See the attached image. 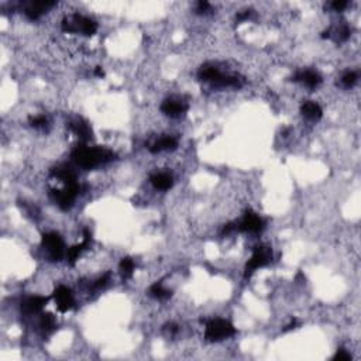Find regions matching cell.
Segmentation results:
<instances>
[{
    "instance_id": "cell-7",
    "label": "cell",
    "mask_w": 361,
    "mask_h": 361,
    "mask_svg": "<svg viewBox=\"0 0 361 361\" xmlns=\"http://www.w3.org/2000/svg\"><path fill=\"white\" fill-rule=\"evenodd\" d=\"M237 229L244 233H258L264 229V220L253 211H247L237 225Z\"/></svg>"
},
{
    "instance_id": "cell-24",
    "label": "cell",
    "mask_w": 361,
    "mask_h": 361,
    "mask_svg": "<svg viewBox=\"0 0 361 361\" xmlns=\"http://www.w3.org/2000/svg\"><path fill=\"white\" fill-rule=\"evenodd\" d=\"M347 6H348V3H347L346 0H334L333 3H330V8L333 9V10H336V12L344 10Z\"/></svg>"
},
{
    "instance_id": "cell-29",
    "label": "cell",
    "mask_w": 361,
    "mask_h": 361,
    "mask_svg": "<svg viewBox=\"0 0 361 361\" xmlns=\"http://www.w3.org/2000/svg\"><path fill=\"white\" fill-rule=\"evenodd\" d=\"M107 281H109V274H105L103 277H100V278L96 281V284H95V286L96 288H103V286L107 284Z\"/></svg>"
},
{
    "instance_id": "cell-30",
    "label": "cell",
    "mask_w": 361,
    "mask_h": 361,
    "mask_svg": "<svg viewBox=\"0 0 361 361\" xmlns=\"http://www.w3.org/2000/svg\"><path fill=\"white\" fill-rule=\"evenodd\" d=\"M250 16H251V12L250 10H246V12H241L239 15L236 16V19H237V22H244V20H248L250 19Z\"/></svg>"
},
{
    "instance_id": "cell-19",
    "label": "cell",
    "mask_w": 361,
    "mask_h": 361,
    "mask_svg": "<svg viewBox=\"0 0 361 361\" xmlns=\"http://www.w3.org/2000/svg\"><path fill=\"white\" fill-rule=\"evenodd\" d=\"M85 247H88V244L82 241L81 244H78V246H74V247L68 248L67 251V258H68V263L69 265H75L76 260L79 258L81 256V253H82V250H85Z\"/></svg>"
},
{
    "instance_id": "cell-31",
    "label": "cell",
    "mask_w": 361,
    "mask_h": 361,
    "mask_svg": "<svg viewBox=\"0 0 361 361\" xmlns=\"http://www.w3.org/2000/svg\"><path fill=\"white\" fill-rule=\"evenodd\" d=\"M95 75L96 76H105V71L102 69V67H98L95 69Z\"/></svg>"
},
{
    "instance_id": "cell-9",
    "label": "cell",
    "mask_w": 361,
    "mask_h": 361,
    "mask_svg": "<svg viewBox=\"0 0 361 361\" xmlns=\"http://www.w3.org/2000/svg\"><path fill=\"white\" fill-rule=\"evenodd\" d=\"M54 301L57 303V308L60 312H68L69 309L74 308L75 305V301H74V296H72V292L71 289L67 288V286L60 285L53 293Z\"/></svg>"
},
{
    "instance_id": "cell-12",
    "label": "cell",
    "mask_w": 361,
    "mask_h": 361,
    "mask_svg": "<svg viewBox=\"0 0 361 361\" xmlns=\"http://www.w3.org/2000/svg\"><path fill=\"white\" fill-rule=\"evenodd\" d=\"M47 302H48V298H45V296H31V298L23 302L22 310L24 313H29V315L38 313V312L43 310V308L47 305Z\"/></svg>"
},
{
    "instance_id": "cell-14",
    "label": "cell",
    "mask_w": 361,
    "mask_h": 361,
    "mask_svg": "<svg viewBox=\"0 0 361 361\" xmlns=\"http://www.w3.org/2000/svg\"><path fill=\"white\" fill-rule=\"evenodd\" d=\"M301 112L303 114L305 119H308L310 121H317L320 117H322V107L317 105L316 102H312V100H308L305 102L301 107Z\"/></svg>"
},
{
    "instance_id": "cell-3",
    "label": "cell",
    "mask_w": 361,
    "mask_h": 361,
    "mask_svg": "<svg viewBox=\"0 0 361 361\" xmlns=\"http://www.w3.org/2000/svg\"><path fill=\"white\" fill-rule=\"evenodd\" d=\"M236 333V327L225 319H215L206 324L205 338L208 341H220L225 338L233 336Z\"/></svg>"
},
{
    "instance_id": "cell-16",
    "label": "cell",
    "mask_w": 361,
    "mask_h": 361,
    "mask_svg": "<svg viewBox=\"0 0 361 361\" xmlns=\"http://www.w3.org/2000/svg\"><path fill=\"white\" fill-rule=\"evenodd\" d=\"M220 75H222L220 71H219L215 65H211V64L203 65V67L199 69V72H198V78H199L201 81H205V82H211V83L215 82Z\"/></svg>"
},
{
    "instance_id": "cell-6",
    "label": "cell",
    "mask_w": 361,
    "mask_h": 361,
    "mask_svg": "<svg viewBox=\"0 0 361 361\" xmlns=\"http://www.w3.org/2000/svg\"><path fill=\"white\" fill-rule=\"evenodd\" d=\"M79 189H81V187L78 185V182L69 184V185H65V188L61 189V191H51V198L61 209H68V208H71V205L76 199V196L79 194Z\"/></svg>"
},
{
    "instance_id": "cell-20",
    "label": "cell",
    "mask_w": 361,
    "mask_h": 361,
    "mask_svg": "<svg viewBox=\"0 0 361 361\" xmlns=\"http://www.w3.org/2000/svg\"><path fill=\"white\" fill-rule=\"evenodd\" d=\"M119 268H120V272L121 275H123V278H130L131 275H133V272H134V261L131 260V258H123L120 261V265H119Z\"/></svg>"
},
{
    "instance_id": "cell-27",
    "label": "cell",
    "mask_w": 361,
    "mask_h": 361,
    "mask_svg": "<svg viewBox=\"0 0 361 361\" xmlns=\"http://www.w3.org/2000/svg\"><path fill=\"white\" fill-rule=\"evenodd\" d=\"M164 330H165V333L168 336H175V334L178 333V326L175 323H168L165 324Z\"/></svg>"
},
{
    "instance_id": "cell-21",
    "label": "cell",
    "mask_w": 361,
    "mask_h": 361,
    "mask_svg": "<svg viewBox=\"0 0 361 361\" xmlns=\"http://www.w3.org/2000/svg\"><path fill=\"white\" fill-rule=\"evenodd\" d=\"M40 324H41V327H43L45 331H51L54 330V327H55V319H54L53 315L47 313V315H43Z\"/></svg>"
},
{
    "instance_id": "cell-18",
    "label": "cell",
    "mask_w": 361,
    "mask_h": 361,
    "mask_svg": "<svg viewBox=\"0 0 361 361\" xmlns=\"http://www.w3.org/2000/svg\"><path fill=\"white\" fill-rule=\"evenodd\" d=\"M150 295L152 298L158 299V301H165V299H168L171 296V291L165 289L159 282H157V284H154L150 288Z\"/></svg>"
},
{
    "instance_id": "cell-4",
    "label": "cell",
    "mask_w": 361,
    "mask_h": 361,
    "mask_svg": "<svg viewBox=\"0 0 361 361\" xmlns=\"http://www.w3.org/2000/svg\"><path fill=\"white\" fill-rule=\"evenodd\" d=\"M43 247L47 250V256L50 257L51 261H60L61 258L65 254V246L64 241L61 239V236L55 232L43 234Z\"/></svg>"
},
{
    "instance_id": "cell-13",
    "label": "cell",
    "mask_w": 361,
    "mask_h": 361,
    "mask_svg": "<svg viewBox=\"0 0 361 361\" xmlns=\"http://www.w3.org/2000/svg\"><path fill=\"white\" fill-rule=\"evenodd\" d=\"M176 145H178L176 138H173L172 135H165V137H161L155 143L151 144L150 147H148V150L152 154H157V152H161V151L173 150Z\"/></svg>"
},
{
    "instance_id": "cell-1",
    "label": "cell",
    "mask_w": 361,
    "mask_h": 361,
    "mask_svg": "<svg viewBox=\"0 0 361 361\" xmlns=\"http://www.w3.org/2000/svg\"><path fill=\"white\" fill-rule=\"evenodd\" d=\"M72 158L79 166L90 169L112 161L114 152L103 147H89L86 144H81L72 151Z\"/></svg>"
},
{
    "instance_id": "cell-23",
    "label": "cell",
    "mask_w": 361,
    "mask_h": 361,
    "mask_svg": "<svg viewBox=\"0 0 361 361\" xmlns=\"http://www.w3.org/2000/svg\"><path fill=\"white\" fill-rule=\"evenodd\" d=\"M355 82H357V74H355V72H347V74L341 76V83H343L346 88L353 86Z\"/></svg>"
},
{
    "instance_id": "cell-22",
    "label": "cell",
    "mask_w": 361,
    "mask_h": 361,
    "mask_svg": "<svg viewBox=\"0 0 361 361\" xmlns=\"http://www.w3.org/2000/svg\"><path fill=\"white\" fill-rule=\"evenodd\" d=\"M29 123H30L31 127L34 128H44L47 126V117L45 116H34V117H30L29 119Z\"/></svg>"
},
{
    "instance_id": "cell-28",
    "label": "cell",
    "mask_w": 361,
    "mask_h": 361,
    "mask_svg": "<svg viewBox=\"0 0 361 361\" xmlns=\"http://www.w3.org/2000/svg\"><path fill=\"white\" fill-rule=\"evenodd\" d=\"M236 229H237V226L234 225V223H227V225H226L225 227H223V230H222V234H223V236H225V234L227 236V234H230L232 232H234Z\"/></svg>"
},
{
    "instance_id": "cell-25",
    "label": "cell",
    "mask_w": 361,
    "mask_h": 361,
    "mask_svg": "<svg viewBox=\"0 0 361 361\" xmlns=\"http://www.w3.org/2000/svg\"><path fill=\"white\" fill-rule=\"evenodd\" d=\"M333 360H338V361L340 360H351V355L347 353L346 350L340 348L337 353H336V355L333 357Z\"/></svg>"
},
{
    "instance_id": "cell-26",
    "label": "cell",
    "mask_w": 361,
    "mask_h": 361,
    "mask_svg": "<svg viewBox=\"0 0 361 361\" xmlns=\"http://www.w3.org/2000/svg\"><path fill=\"white\" fill-rule=\"evenodd\" d=\"M209 9H211V3H209V2H205V0H201V2L198 3V6H196L198 13H206Z\"/></svg>"
},
{
    "instance_id": "cell-17",
    "label": "cell",
    "mask_w": 361,
    "mask_h": 361,
    "mask_svg": "<svg viewBox=\"0 0 361 361\" xmlns=\"http://www.w3.org/2000/svg\"><path fill=\"white\" fill-rule=\"evenodd\" d=\"M68 127L71 128L74 133H75L82 141H88L90 137H92V128L89 127L88 123L85 121H76V123H71Z\"/></svg>"
},
{
    "instance_id": "cell-2",
    "label": "cell",
    "mask_w": 361,
    "mask_h": 361,
    "mask_svg": "<svg viewBox=\"0 0 361 361\" xmlns=\"http://www.w3.org/2000/svg\"><path fill=\"white\" fill-rule=\"evenodd\" d=\"M62 30L67 33H81L83 36H93L98 31V24L89 17L81 15H74L71 17L64 19L62 22Z\"/></svg>"
},
{
    "instance_id": "cell-10",
    "label": "cell",
    "mask_w": 361,
    "mask_h": 361,
    "mask_svg": "<svg viewBox=\"0 0 361 361\" xmlns=\"http://www.w3.org/2000/svg\"><path fill=\"white\" fill-rule=\"evenodd\" d=\"M161 110L164 114L175 119V117H180L184 113L188 110V103L184 102L182 99H166L161 105Z\"/></svg>"
},
{
    "instance_id": "cell-5",
    "label": "cell",
    "mask_w": 361,
    "mask_h": 361,
    "mask_svg": "<svg viewBox=\"0 0 361 361\" xmlns=\"http://www.w3.org/2000/svg\"><path fill=\"white\" fill-rule=\"evenodd\" d=\"M271 257H272V254H271V251L268 248L263 247V246L254 248L253 256H251V258L248 260V263L246 264L244 277H246V278H250V277L253 275L254 271H257L258 268H261V267H265V265L271 261Z\"/></svg>"
},
{
    "instance_id": "cell-8",
    "label": "cell",
    "mask_w": 361,
    "mask_h": 361,
    "mask_svg": "<svg viewBox=\"0 0 361 361\" xmlns=\"http://www.w3.org/2000/svg\"><path fill=\"white\" fill-rule=\"evenodd\" d=\"M57 3L55 2H50V0H31L24 3V15L27 16L30 20H37L38 17L44 15L48 9L54 8Z\"/></svg>"
},
{
    "instance_id": "cell-11",
    "label": "cell",
    "mask_w": 361,
    "mask_h": 361,
    "mask_svg": "<svg viewBox=\"0 0 361 361\" xmlns=\"http://www.w3.org/2000/svg\"><path fill=\"white\" fill-rule=\"evenodd\" d=\"M293 82H302L305 86H308L310 89L317 88L322 83V76L319 75L315 71H299L296 72L292 78Z\"/></svg>"
},
{
    "instance_id": "cell-15",
    "label": "cell",
    "mask_w": 361,
    "mask_h": 361,
    "mask_svg": "<svg viewBox=\"0 0 361 361\" xmlns=\"http://www.w3.org/2000/svg\"><path fill=\"white\" fill-rule=\"evenodd\" d=\"M150 180L151 184H152V187L155 189H159V191H166V189L171 188L173 184L172 176L166 172L154 173L150 178Z\"/></svg>"
}]
</instances>
